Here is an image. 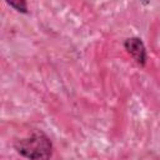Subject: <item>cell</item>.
<instances>
[{"mask_svg":"<svg viewBox=\"0 0 160 160\" xmlns=\"http://www.w3.org/2000/svg\"><path fill=\"white\" fill-rule=\"evenodd\" d=\"M8 4H9L10 6H12L14 9H16L18 11H20V12H24V14L28 12V4H26V1H24V0L8 1Z\"/></svg>","mask_w":160,"mask_h":160,"instance_id":"3","label":"cell"},{"mask_svg":"<svg viewBox=\"0 0 160 160\" xmlns=\"http://www.w3.org/2000/svg\"><path fill=\"white\" fill-rule=\"evenodd\" d=\"M14 146L20 155L30 160H50L52 155V142L50 138L40 130L16 140Z\"/></svg>","mask_w":160,"mask_h":160,"instance_id":"1","label":"cell"},{"mask_svg":"<svg viewBox=\"0 0 160 160\" xmlns=\"http://www.w3.org/2000/svg\"><path fill=\"white\" fill-rule=\"evenodd\" d=\"M124 46H125V50L130 54V56L135 60L136 64H139L141 66H144L146 64V59H148L146 48H145V44L142 42L141 39L129 38L125 40Z\"/></svg>","mask_w":160,"mask_h":160,"instance_id":"2","label":"cell"}]
</instances>
